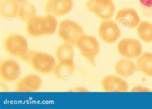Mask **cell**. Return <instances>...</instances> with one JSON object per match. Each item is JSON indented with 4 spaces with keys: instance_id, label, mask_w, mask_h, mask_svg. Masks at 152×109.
Listing matches in <instances>:
<instances>
[{
    "instance_id": "23",
    "label": "cell",
    "mask_w": 152,
    "mask_h": 109,
    "mask_svg": "<svg viewBox=\"0 0 152 109\" xmlns=\"http://www.w3.org/2000/svg\"><path fill=\"white\" fill-rule=\"evenodd\" d=\"M70 91H73V92H86L88 91L86 88L83 87H77L73 89H71L69 90Z\"/></svg>"
},
{
    "instance_id": "5",
    "label": "cell",
    "mask_w": 152,
    "mask_h": 109,
    "mask_svg": "<svg viewBox=\"0 0 152 109\" xmlns=\"http://www.w3.org/2000/svg\"><path fill=\"white\" fill-rule=\"evenodd\" d=\"M86 7L89 12L103 20L113 17L115 9L113 0H87Z\"/></svg>"
},
{
    "instance_id": "16",
    "label": "cell",
    "mask_w": 152,
    "mask_h": 109,
    "mask_svg": "<svg viewBox=\"0 0 152 109\" xmlns=\"http://www.w3.org/2000/svg\"><path fill=\"white\" fill-rule=\"evenodd\" d=\"M75 69L73 60L61 61L56 64L53 70L54 75L57 78L61 79L65 77L70 76L73 74Z\"/></svg>"
},
{
    "instance_id": "22",
    "label": "cell",
    "mask_w": 152,
    "mask_h": 109,
    "mask_svg": "<svg viewBox=\"0 0 152 109\" xmlns=\"http://www.w3.org/2000/svg\"><path fill=\"white\" fill-rule=\"evenodd\" d=\"M131 91L133 92H150V88L143 86H135L131 89Z\"/></svg>"
},
{
    "instance_id": "11",
    "label": "cell",
    "mask_w": 152,
    "mask_h": 109,
    "mask_svg": "<svg viewBox=\"0 0 152 109\" xmlns=\"http://www.w3.org/2000/svg\"><path fill=\"white\" fill-rule=\"evenodd\" d=\"M21 74L19 64L12 59L5 60L0 65V75L5 82H12L16 80Z\"/></svg>"
},
{
    "instance_id": "20",
    "label": "cell",
    "mask_w": 152,
    "mask_h": 109,
    "mask_svg": "<svg viewBox=\"0 0 152 109\" xmlns=\"http://www.w3.org/2000/svg\"><path fill=\"white\" fill-rule=\"evenodd\" d=\"M74 54L73 45L68 43H64L59 45L55 52L56 58L58 61L73 60Z\"/></svg>"
},
{
    "instance_id": "7",
    "label": "cell",
    "mask_w": 152,
    "mask_h": 109,
    "mask_svg": "<svg viewBox=\"0 0 152 109\" xmlns=\"http://www.w3.org/2000/svg\"><path fill=\"white\" fill-rule=\"evenodd\" d=\"M98 34L104 42L111 44L115 43L119 38L121 32L116 22L107 19L103 20L99 24Z\"/></svg>"
},
{
    "instance_id": "19",
    "label": "cell",
    "mask_w": 152,
    "mask_h": 109,
    "mask_svg": "<svg viewBox=\"0 0 152 109\" xmlns=\"http://www.w3.org/2000/svg\"><path fill=\"white\" fill-rule=\"evenodd\" d=\"M137 33L142 41L146 43H152V24L148 21H141L137 27Z\"/></svg>"
},
{
    "instance_id": "10",
    "label": "cell",
    "mask_w": 152,
    "mask_h": 109,
    "mask_svg": "<svg viewBox=\"0 0 152 109\" xmlns=\"http://www.w3.org/2000/svg\"><path fill=\"white\" fill-rule=\"evenodd\" d=\"M73 7V0H48L45 10L47 14L59 17L67 14Z\"/></svg>"
},
{
    "instance_id": "12",
    "label": "cell",
    "mask_w": 152,
    "mask_h": 109,
    "mask_svg": "<svg viewBox=\"0 0 152 109\" xmlns=\"http://www.w3.org/2000/svg\"><path fill=\"white\" fill-rule=\"evenodd\" d=\"M102 86L103 90L106 92H126L129 90V84L125 80L114 75L103 77Z\"/></svg>"
},
{
    "instance_id": "1",
    "label": "cell",
    "mask_w": 152,
    "mask_h": 109,
    "mask_svg": "<svg viewBox=\"0 0 152 109\" xmlns=\"http://www.w3.org/2000/svg\"><path fill=\"white\" fill-rule=\"evenodd\" d=\"M57 27V21L55 16L35 15L26 22V33L31 36H41L53 34Z\"/></svg>"
},
{
    "instance_id": "13",
    "label": "cell",
    "mask_w": 152,
    "mask_h": 109,
    "mask_svg": "<svg viewBox=\"0 0 152 109\" xmlns=\"http://www.w3.org/2000/svg\"><path fill=\"white\" fill-rule=\"evenodd\" d=\"M42 80L37 75L30 74L22 78L15 86L16 92H35L41 87Z\"/></svg>"
},
{
    "instance_id": "15",
    "label": "cell",
    "mask_w": 152,
    "mask_h": 109,
    "mask_svg": "<svg viewBox=\"0 0 152 109\" xmlns=\"http://www.w3.org/2000/svg\"><path fill=\"white\" fill-rule=\"evenodd\" d=\"M137 70L148 77H152V53L144 52L137 58L136 62Z\"/></svg>"
},
{
    "instance_id": "24",
    "label": "cell",
    "mask_w": 152,
    "mask_h": 109,
    "mask_svg": "<svg viewBox=\"0 0 152 109\" xmlns=\"http://www.w3.org/2000/svg\"><path fill=\"white\" fill-rule=\"evenodd\" d=\"M15 1H17L18 3H23V2H25L26 0H15Z\"/></svg>"
},
{
    "instance_id": "9",
    "label": "cell",
    "mask_w": 152,
    "mask_h": 109,
    "mask_svg": "<svg viewBox=\"0 0 152 109\" xmlns=\"http://www.w3.org/2000/svg\"><path fill=\"white\" fill-rule=\"evenodd\" d=\"M115 21L124 27L133 29L141 22L138 13L132 8H124L119 10L115 15Z\"/></svg>"
},
{
    "instance_id": "18",
    "label": "cell",
    "mask_w": 152,
    "mask_h": 109,
    "mask_svg": "<svg viewBox=\"0 0 152 109\" xmlns=\"http://www.w3.org/2000/svg\"><path fill=\"white\" fill-rule=\"evenodd\" d=\"M36 9L33 4L28 2H23L19 5L18 17L22 22H27L35 15Z\"/></svg>"
},
{
    "instance_id": "8",
    "label": "cell",
    "mask_w": 152,
    "mask_h": 109,
    "mask_svg": "<svg viewBox=\"0 0 152 109\" xmlns=\"http://www.w3.org/2000/svg\"><path fill=\"white\" fill-rule=\"evenodd\" d=\"M118 53L127 59L137 58L142 54V44L134 38H124L120 41L117 46Z\"/></svg>"
},
{
    "instance_id": "6",
    "label": "cell",
    "mask_w": 152,
    "mask_h": 109,
    "mask_svg": "<svg viewBox=\"0 0 152 109\" xmlns=\"http://www.w3.org/2000/svg\"><path fill=\"white\" fill-rule=\"evenodd\" d=\"M4 47L7 53L20 59L25 56L28 50L26 39L20 35L8 36L4 42Z\"/></svg>"
},
{
    "instance_id": "17",
    "label": "cell",
    "mask_w": 152,
    "mask_h": 109,
    "mask_svg": "<svg viewBox=\"0 0 152 109\" xmlns=\"http://www.w3.org/2000/svg\"><path fill=\"white\" fill-rule=\"evenodd\" d=\"M19 5L15 0H3L0 6V12L3 18H15L18 15Z\"/></svg>"
},
{
    "instance_id": "3",
    "label": "cell",
    "mask_w": 152,
    "mask_h": 109,
    "mask_svg": "<svg viewBox=\"0 0 152 109\" xmlns=\"http://www.w3.org/2000/svg\"><path fill=\"white\" fill-rule=\"evenodd\" d=\"M58 34L66 43L75 45L79 38L84 33L79 24L70 19H64L58 24Z\"/></svg>"
},
{
    "instance_id": "14",
    "label": "cell",
    "mask_w": 152,
    "mask_h": 109,
    "mask_svg": "<svg viewBox=\"0 0 152 109\" xmlns=\"http://www.w3.org/2000/svg\"><path fill=\"white\" fill-rule=\"evenodd\" d=\"M114 70L118 75L125 78L130 77L138 71L136 64L127 58L118 61L115 64Z\"/></svg>"
},
{
    "instance_id": "21",
    "label": "cell",
    "mask_w": 152,
    "mask_h": 109,
    "mask_svg": "<svg viewBox=\"0 0 152 109\" xmlns=\"http://www.w3.org/2000/svg\"><path fill=\"white\" fill-rule=\"evenodd\" d=\"M142 15L146 17H152V0H139Z\"/></svg>"
},
{
    "instance_id": "2",
    "label": "cell",
    "mask_w": 152,
    "mask_h": 109,
    "mask_svg": "<svg viewBox=\"0 0 152 109\" xmlns=\"http://www.w3.org/2000/svg\"><path fill=\"white\" fill-rule=\"evenodd\" d=\"M75 45L77 47L83 57L94 66L95 59L100 50L97 39L94 36L83 34L77 40Z\"/></svg>"
},
{
    "instance_id": "4",
    "label": "cell",
    "mask_w": 152,
    "mask_h": 109,
    "mask_svg": "<svg viewBox=\"0 0 152 109\" xmlns=\"http://www.w3.org/2000/svg\"><path fill=\"white\" fill-rule=\"evenodd\" d=\"M29 63L36 71L41 74H49L53 72L57 64L55 58L51 55L35 51Z\"/></svg>"
}]
</instances>
